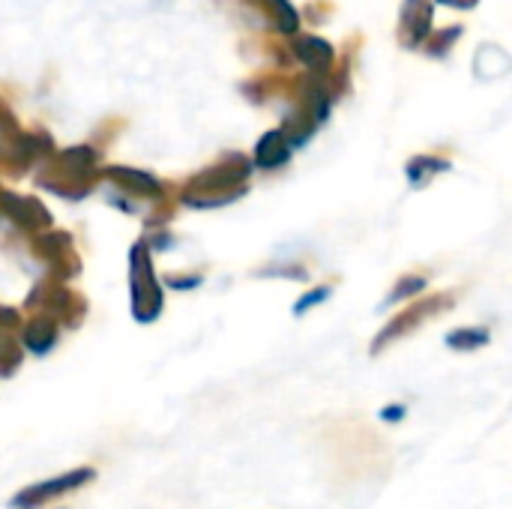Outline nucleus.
Returning a JSON list of instances; mask_svg holds the SVG:
<instances>
[{
	"instance_id": "f257e3e1",
	"label": "nucleus",
	"mask_w": 512,
	"mask_h": 509,
	"mask_svg": "<svg viewBox=\"0 0 512 509\" xmlns=\"http://www.w3.org/2000/svg\"><path fill=\"white\" fill-rule=\"evenodd\" d=\"M129 294H132V315L138 324H150L162 312V288L153 273V258L147 243H135L129 252Z\"/></svg>"
},
{
	"instance_id": "f03ea898",
	"label": "nucleus",
	"mask_w": 512,
	"mask_h": 509,
	"mask_svg": "<svg viewBox=\"0 0 512 509\" xmlns=\"http://www.w3.org/2000/svg\"><path fill=\"white\" fill-rule=\"evenodd\" d=\"M27 309H33L42 318H51L54 324L66 321L69 327H75L78 321H84L87 303H84V297L72 294L69 288H60L57 282H42L27 297Z\"/></svg>"
},
{
	"instance_id": "7ed1b4c3",
	"label": "nucleus",
	"mask_w": 512,
	"mask_h": 509,
	"mask_svg": "<svg viewBox=\"0 0 512 509\" xmlns=\"http://www.w3.org/2000/svg\"><path fill=\"white\" fill-rule=\"evenodd\" d=\"M96 480V468H72V471H66V474H60V477H54V480H45V483H33V486H27V489H21L15 498H12V509H39L45 507L48 501H54V498H60V495H66V492H75V489H81V486H87V483H93Z\"/></svg>"
},
{
	"instance_id": "20e7f679",
	"label": "nucleus",
	"mask_w": 512,
	"mask_h": 509,
	"mask_svg": "<svg viewBox=\"0 0 512 509\" xmlns=\"http://www.w3.org/2000/svg\"><path fill=\"white\" fill-rule=\"evenodd\" d=\"M444 306H453V297H426V300H420L417 306H408L402 315H393V321L378 333V339H375V345H372V354H381L390 342H396V339H402V336H408L414 327H420V324H426L438 309H444Z\"/></svg>"
},
{
	"instance_id": "39448f33",
	"label": "nucleus",
	"mask_w": 512,
	"mask_h": 509,
	"mask_svg": "<svg viewBox=\"0 0 512 509\" xmlns=\"http://www.w3.org/2000/svg\"><path fill=\"white\" fill-rule=\"evenodd\" d=\"M36 249L39 255L51 264V270L57 273V279H72L81 273V258L72 246V237L63 231H48L42 237H36Z\"/></svg>"
},
{
	"instance_id": "423d86ee",
	"label": "nucleus",
	"mask_w": 512,
	"mask_h": 509,
	"mask_svg": "<svg viewBox=\"0 0 512 509\" xmlns=\"http://www.w3.org/2000/svg\"><path fill=\"white\" fill-rule=\"evenodd\" d=\"M0 207L6 210L9 219H15L24 228H48L51 225V213L36 201V198H21V195H3Z\"/></svg>"
},
{
	"instance_id": "0eeeda50",
	"label": "nucleus",
	"mask_w": 512,
	"mask_h": 509,
	"mask_svg": "<svg viewBox=\"0 0 512 509\" xmlns=\"http://www.w3.org/2000/svg\"><path fill=\"white\" fill-rule=\"evenodd\" d=\"M57 324L51 321V318H42V315H33V321L24 327V333H21V339H24V348L27 351H33L36 357H42V354H48L54 345H57Z\"/></svg>"
},
{
	"instance_id": "6e6552de",
	"label": "nucleus",
	"mask_w": 512,
	"mask_h": 509,
	"mask_svg": "<svg viewBox=\"0 0 512 509\" xmlns=\"http://www.w3.org/2000/svg\"><path fill=\"white\" fill-rule=\"evenodd\" d=\"M288 156H291V144L285 141L282 132H267L255 150V162L261 168H279L282 162H288Z\"/></svg>"
},
{
	"instance_id": "1a4fd4ad",
	"label": "nucleus",
	"mask_w": 512,
	"mask_h": 509,
	"mask_svg": "<svg viewBox=\"0 0 512 509\" xmlns=\"http://www.w3.org/2000/svg\"><path fill=\"white\" fill-rule=\"evenodd\" d=\"M492 339V333L486 327H459L453 333H447V348L453 351H477L486 348Z\"/></svg>"
},
{
	"instance_id": "9d476101",
	"label": "nucleus",
	"mask_w": 512,
	"mask_h": 509,
	"mask_svg": "<svg viewBox=\"0 0 512 509\" xmlns=\"http://www.w3.org/2000/svg\"><path fill=\"white\" fill-rule=\"evenodd\" d=\"M21 366V345L12 336V327H0V378H12Z\"/></svg>"
},
{
	"instance_id": "9b49d317",
	"label": "nucleus",
	"mask_w": 512,
	"mask_h": 509,
	"mask_svg": "<svg viewBox=\"0 0 512 509\" xmlns=\"http://www.w3.org/2000/svg\"><path fill=\"white\" fill-rule=\"evenodd\" d=\"M111 174L132 192L138 195H150V192H159V183L150 177V174H141V171H132V168H111Z\"/></svg>"
},
{
	"instance_id": "f8f14e48",
	"label": "nucleus",
	"mask_w": 512,
	"mask_h": 509,
	"mask_svg": "<svg viewBox=\"0 0 512 509\" xmlns=\"http://www.w3.org/2000/svg\"><path fill=\"white\" fill-rule=\"evenodd\" d=\"M426 276H417V273H411V276H402L399 282H396V288L390 291V297L384 300V306H393V303H402V300H408V297H420L423 291H426Z\"/></svg>"
},
{
	"instance_id": "ddd939ff",
	"label": "nucleus",
	"mask_w": 512,
	"mask_h": 509,
	"mask_svg": "<svg viewBox=\"0 0 512 509\" xmlns=\"http://www.w3.org/2000/svg\"><path fill=\"white\" fill-rule=\"evenodd\" d=\"M444 168H450V165H447V162H441V159H429V156L414 159V162L408 165L411 186H426V183H429V177H432V174H438V171H444Z\"/></svg>"
},
{
	"instance_id": "4468645a",
	"label": "nucleus",
	"mask_w": 512,
	"mask_h": 509,
	"mask_svg": "<svg viewBox=\"0 0 512 509\" xmlns=\"http://www.w3.org/2000/svg\"><path fill=\"white\" fill-rule=\"evenodd\" d=\"M330 294H333V288L330 285H321V288H312L309 294H303L297 303H294V315L300 318V315H306L309 309H315L318 303H327L330 300Z\"/></svg>"
},
{
	"instance_id": "2eb2a0df",
	"label": "nucleus",
	"mask_w": 512,
	"mask_h": 509,
	"mask_svg": "<svg viewBox=\"0 0 512 509\" xmlns=\"http://www.w3.org/2000/svg\"><path fill=\"white\" fill-rule=\"evenodd\" d=\"M258 276H276V279H294V282H306L309 279V273L303 267H297V264H279L273 270H261Z\"/></svg>"
},
{
	"instance_id": "dca6fc26",
	"label": "nucleus",
	"mask_w": 512,
	"mask_h": 509,
	"mask_svg": "<svg viewBox=\"0 0 512 509\" xmlns=\"http://www.w3.org/2000/svg\"><path fill=\"white\" fill-rule=\"evenodd\" d=\"M204 282V276L201 273H189V276H168L165 279V285L168 288H177V291H192V288H198Z\"/></svg>"
},
{
	"instance_id": "f3484780",
	"label": "nucleus",
	"mask_w": 512,
	"mask_h": 509,
	"mask_svg": "<svg viewBox=\"0 0 512 509\" xmlns=\"http://www.w3.org/2000/svg\"><path fill=\"white\" fill-rule=\"evenodd\" d=\"M408 417V408L405 405H387L384 411H381V420L384 423H399V420H405Z\"/></svg>"
}]
</instances>
